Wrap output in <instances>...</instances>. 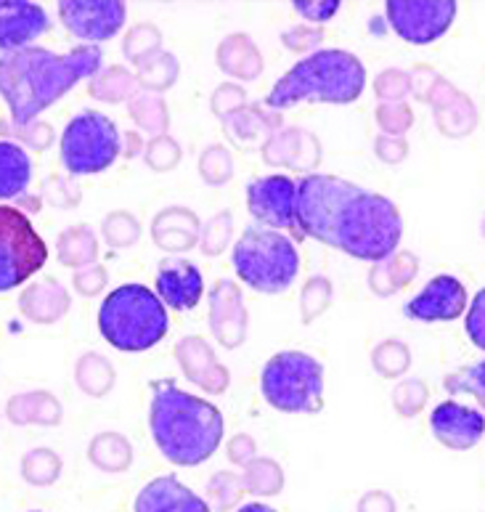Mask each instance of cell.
<instances>
[{"label": "cell", "instance_id": "cell-1", "mask_svg": "<svg viewBox=\"0 0 485 512\" xmlns=\"http://www.w3.org/2000/svg\"><path fill=\"white\" fill-rule=\"evenodd\" d=\"M295 184V239H316L366 263L395 255L403 218L393 199L321 173H308Z\"/></svg>", "mask_w": 485, "mask_h": 512}, {"label": "cell", "instance_id": "cell-2", "mask_svg": "<svg viewBox=\"0 0 485 512\" xmlns=\"http://www.w3.org/2000/svg\"><path fill=\"white\" fill-rule=\"evenodd\" d=\"M99 46H77L67 54L27 46L0 56V96L16 128L35 123L54 101L67 96L80 80L101 72Z\"/></svg>", "mask_w": 485, "mask_h": 512}, {"label": "cell", "instance_id": "cell-3", "mask_svg": "<svg viewBox=\"0 0 485 512\" xmlns=\"http://www.w3.org/2000/svg\"><path fill=\"white\" fill-rule=\"evenodd\" d=\"M149 428L167 462L194 467L218 451L226 433V420L218 406L205 398L191 396L173 380H157L152 383Z\"/></svg>", "mask_w": 485, "mask_h": 512}, {"label": "cell", "instance_id": "cell-4", "mask_svg": "<svg viewBox=\"0 0 485 512\" xmlns=\"http://www.w3.org/2000/svg\"><path fill=\"white\" fill-rule=\"evenodd\" d=\"M366 88V69L356 54L342 48L313 51L284 72L268 93L271 109H289L300 101L350 104Z\"/></svg>", "mask_w": 485, "mask_h": 512}, {"label": "cell", "instance_id": "cell-5", "mask_svg": "<svg viewBox=\"0 0 485 512\" xmlns=\"http://www.w3.org/2000/svg\"><path fill=\"white\" fill-rule=\"evenodd\" d=\"M167 329L170 316L165 303L144 284H122L101 300L99 332L117 351H149L165 340Z\"/></svg>", "mask_w": 485, "mask_h": 512}, {"label": "cell", "instance_id": "cell-6", "mask_svg": "<svg viewBox=\"0 0 485 512\" xmlns=\"http://www.w3.org/2000/svg\"><path fill=\"white\" fill-rule=\"evenodd\" d=\"M236 276L247 287L263 295H279L287 292L300 271V255L295 242L281 231L266 226H250L236 239L231 253Z\"/></svg>", "mask_w": 485, "mask_h": 512}, {"label": "cell", "instance_id": "cell-7", "mask_svg": "<svg viewBox=\"0 0 485 512\" xmlns=\"http://www.w3.org/2000/svg\"><path fill=\"white\" fill-rule=\"evenodd\" d=\"M260 390L276 412L319 414L324 406V367L311 353L281 351L260 372Z\"/></svg>", "mask_w": 485, "mask_h": 512}, {"label": "cell", "instance_id": "cell-8", "mask_svg": "<svg viewBox=\"0 0 485 512\" xmlns=\"http://www.w3.org/2000/svg\"><path fill=\"white\" fill-rule=\"evenodd\" d=\"M122 154V133L96 109L77 112L61 133V165L69 176H96Z\"/></svg>", "mask_w": 485, "mask_h": 512}, {"label": "cell", "instance_id": "cell-9", "mask_svg": "<svg viewBox=\"0 0 485 512\" xmlns=\"http://www.w3.org/2000/svg\"><path fill=\"white\" fill-rule=\"evenodd\" d=\"M48 247L16 207L0 205V292L24 284L46 266Z\"/></svg>", "mask_w": 485, "mask_h": 512}, {"label": "cell", "instance_id": "cell-10", "mask_svg": "<svg viewBox=\"0 0 485 512\" xmlns=\"http://www.w3.org/2000/svg\"><path fill=\"white\" fill-rule=\"evenodd\" d=\"M454 0H390L385 6L387 22L406 43L427 46L443 38L456 19Z\"/></svg>", "mask_w": 485, "mask_h": 512}, {"label": "cell", "instance_id": "cell-11", "mask_svg": "<svg viewBox=\"0 0 485 512\" xmlns=\"http://www.w3.org/2000/svg\"><path fill=\"white\" fill-rule=\"evenodd\" d=\"M59 16L75 38L101 43L125 27L128 8L117 0H64L59 3Z\"/></svg>", "mask_w": 485, "mask_h": 512}, {"label": "cell", "instance_id": "cell-12", "mask_svg": "<svg viewBox=\"0 0 485 512\" xmlns=\"http://www.w3.org/2000/svg\"><path fill=\"white\" fill-rule=\"evenodd\" d=\"M295 192L297 184L289 176H260L247 186V207L255 221L266 229H289L295 234Z\"/></svg>", "mask_w": 485, "mask_h": 512}, {"label": "cell", "instance_id": "cell-13", "mask_svg": "<svg viewBox=\"0 0 485 512\" xmlns=\"http://www.w3.org/2000/svg\"><path fill=\"white\" fill-rule=\"evenodd\" d=\"M467 290L464 284L451 274H440L422 287L419 295L403 306V314L414 321H425V324H435V321H454L467 311Z\"/></svg>", "mask_w": 485, "mask_h": 512}, {"label": "cell", "instance_id": "cell-14", "mask_svg": "<svg viewBox=\"0 0 485 512\" xmlns=\"http://www.w3.org/2000/svg\"><path fill=\"white\" fill-rule=\"evenodd\" d=\"M430 428L446 449L467 451L485 436V414L456 401H443L432 409Z\"/></svg>", "mask_w": 485, "mask_h": 512}, {"label": "cell", "instance_id": "cell-15", "mask_svg": "<svg viewBox=\"0 0 485 512\" xmlns=\"http://www.w3.org/2000/svg\"><path fill=\"white\" fill-rule=\"evenodd\" d=\"M205 292V276L191 260L165 258L157 268V298L165 308L173 311H191L199 306Z\"/></svg>", "mask_w": 485, "mask_h": 512}, {"label": "cell", "instance_id": "cell-16", "mask_svg": "<svg viewBox=\"0 0 485 512\" xmlns=\"http://www.w3.org/2000/svg\"><path fill=\"white\" fill-rule=\"evenodd\" d=\"M51 27L46 8L24 0H0V51L11 54L32 46Z\"/></svg>", "mask_w": 485, "mask_h": 512}, {"label": "cell", "instance_id": "cell-17", "mask_svg": "<svg viewBox=\"0 0 485 512\" xmlns=\"http://www.w3.org/2000/svg\"><path fill=\"white\" fill-rule=\"evenodd\" d=\"M136 512H210L205 499L183 486L175 475H160L138 491Z\"/></svg>", "mask_w": 485, "mask_h": 512}, {"label": "cell", "instance_id": "cell-18", "mask_svg": "<svg viewBox=\"0 0 485 512\" xmlns=\"http://www.w3.org/2000/svg\"><path fill=\"white\" fill-rule=\"evenodd\" d=\"M213 332L226 348L242 345L247 335V311L239 303V292L231 282H220L213 290Z\"/></svg>", "mask_w": 485, "mask_h": 512}, {"label": "cell", "instance_id": "cell-19", "mask_svg": "<svg viewBox=\"0 0 485 512\" xmlns=\"http://www.w3.org/2000/svg\"><path fill=\"white\" fill-rule=\"evenodd\" d=\"M19 306H22V314L27 319L38 321V324H54L67 311L69 295L54 279H46V282L27 287L22 298H19Z\"/></svg>", "mask_w": 485, "mask_h": 512}, {"label": "cell", "instance_id": "cell-20", "mask_svg": "<svg viewBox=\"0 0 485 512\" xmlns=\"http://www.w3.org/2000/svg\"><path fill=\"white\" fill-rule=\"evenodd\" d=\"M32 181V160L14 141H0V199H19Z\"/></svg>", "mask_w": 485, "mask_h": 512}, {"label": "cell", "instance_id": "cell-21", "mask_svg": "<svg viewBox=\"0 0 485 512\" xmlns=\"http://www.w3.org/2000/svg\"><path fill=\"white\" fill-rule=\"evenodd\" d=\"M197 237V218L189 210H165L154 221V242L165 250H186Z\"/></svg>", "mask_w": 485, "mask_h": 512}, {"label": "cell", "instance_id": "cell-22", "mask_svg": "<svg viewBox=\"0 0 485 512\" xmlns=\"http://www.w3.org/2000/svg\"><path fill=\"white\" fill-rule=\"evenodd\" d=\"M218 62L226 72H231L236 77H247V80L260 72L258 51L252 46V40L244 38V35H234L226 43H220Z\"/></svg>", "mask_w": 485, "mask_h": 512}, {"label": "cell", "instance_id": "cell-23", "mask_svg": "<svg viewBox=\"0 0 485 512\" xmlns=\"http://www.w3.org/2000/svg\"><path fill=\"white\" fill-rule=\"evenodd\" d=\"M96 258V237L88 226L67 229L59 239V260L64 266H88Z\"/></svg>", "mask_w": 485, "mask_h": 512}, {"label": "cell", "instance_id": "cell-24", "mask_svg": "<svg viewBox=\"0 0 485 512\" xmlns=\"http://www.w3.org/2000/svg\"><path fill=\"white\" fill-rule=\"evenodd\" d=\"M91 462L107 473H120L130 465V446L122 436H99L91 441Z\"/></svg>", "mask_w": 485, "mask_h": 512}, {"label": "cell", "instance_id": "cell-25", "mask_svg": "<svg viewBox=\"0 0 485 512\" xmlns=\"http://www.w3.org/2000/svg\"><path fill=\"white\" fill-rule=\"evenodd\" d=\"M112 380V367H109V361L104 356L88 353L77 364V383H80V388L85 393H91V396H104L112 388Z\"/></svg>", "mask_w": 485, "mask_h": 512}, {"label": "cell", "instance_id": "cell-26", "mask_svg": "<svg viewBox=\"0 0 485 512\" xmlns=\"http://www.w3.org/2000/svg\"><path fill=\"white\" fill-rule=\"evenodd\" d=\"M242 483L250 494H266V497H273V494H279L281 491L279 465L271 462V459H258V462L247 465V470H244L242 475Z\"/></svg>", "mask_w": 485, "mask_h": 512}, {"label": "cell", "instance_id": "cell-27", "mask_svg": "<svg viewBox=\"0 0 485 512\" xmlns=\"http://www.w3.org/2000/svg\"><path fill=\"white\" fill-rule=\"evenodd\" d=\"M61 459L56 457L54 451L48 449H35L30 451L22 462V473L30 483H38V486H46V483H54L59 478Z\"/></svg>", "mask_w": 485, "mask_h": 512}, {"label": "cell", "instance_id": "cell-28", "mask_svg": "<svg viewBox=\"0 0 485 512\" xmlns=\"http://www.w3.org/2000/svg\"><path fill=\"white\" fill-rule=\"evenodd\" d=\"M446 390L448 393H470L478 401L485 404V359L478 361V364H472V367H464L454 375L446 377Z\"/></svg>", "mask_w": 485, "mask_h": 512}, {"label": "cell", "instance_id": "cell-29", "mask_svg": "<svg viewBox=\"0 0 485 512\" xmlns=\"http://www.w3.org/2000/svg\"><path fill=\"white\" fill-rule=\"evenodd\" d=\"M374 364H377V369L382 375H401V372H406V367H409V351H406L398 340H387L385 345H379L377 351H374Z\"/></svg>", "mask_w": 485, "mask_h": 512}, {"label": "cell", "instance_id": "cell-30", "mask_svg": "<svg viewBox=\"0 0 485 512\" xmlns=\"http://www.w3.org/2000/svg\"><path fill=\"white\" fill-rule=\"evenodd\" d=\"M104 234H107L109 245L125 247L138 237V223L133 221L130 213H112L104 223Z\"/></svg>", "mask_w": 485, "mask_h": 512}, {"label": "cell", "instance_id": "cell-31", "mask_svg": "<svg viewBox=\"0 0 485 512\" xmlns=\"http://www.w3.org/2000/svg\"><path fill=\"white\" fill-rule=\"evenodd\" d=\"M329 298H332V287L324 282V276H316V279H311V282L305 284V290H303L305 321H311L313 316L321 314L326 303H329Z\"/></svg>", "mask_w": 485, "mask_h": 512}, {"label": "cell", "instance_id": "cell-32", "mask_svg": "<svg viewBox=\"0 0 485 512\" xmlns=\"http://www.w3.org/2000/svg\"><path fill=\"white\" fill-rule=\"evenodd\" d=\"M199 168H202V173H205L210 184H220V181L231 178V157H228L226 149L213 146V149H207L205 160L199 162Z\"/></svg>", "mask_w": 485, "mask_h": 512}, {"label": "cell", "instance_id": "cell-33", "mask_svg": "<svg viewBox=\"0 0 485 512\" xmlns=\"http://www.w3.org/2000/svg\"><path fill=\"white\" fill-rule=\"evenodd\" d=\"M464 327H467V335L475 345H478L480 351H485V290H480L475 298H472L470 308H467V321H464Z\"/></svg>", "mask_w": 485, "mask_h": 512}, {"label": "cell", "instance_id": "cell-34", "mask_svg": "<svg viewBox=\"0 0 485 512\" xmlns=\"http://www.w3.org/2000/svg\"><path fill=\"white\" fill-rule=\"evenodd\" d=\"M295 11L308 22L324 24L340 11V3L337 0H295Z\"/></svg>", "mask_w": 485, "mask_h": 512}, {"label": "cell", "instance_id": "cell-35", "mask_svg": "<svg viewBox=\"0 0 485 512\" xmlns=\"http://www.w3.org/2000/svg\"><path fill=\"white\" fill-rule=\"evenodd\" d=\"M379 123L387 133H403L411 125V112L406 104H382L379 107Z\"/></svg>", "mask_w": 485, "mask_h": 512}, {"label": "cell", "instance_id": "cell-36", "mask_svg": "<svg viewBox=\"0 0 485 512\" xmlns=\"http://www.w3.org/2000/svg\"><path fill=\"white\" fill-rule=\"evenodd\" d=\"M321 30L316 27V30H311V24L308 27H297V30L292 32H284V43H287L292 51H305V48H313L316 43H321Z\"/></svg>", "mask_w": 485, "mask_h": 512}, {"label": "cell", "instance_id": "cell-37", "mask_svg": "<svg viewBox=\"0 0 485 512\" xmlns=\"http://www.w3.org/2000/svg\"><path fill=\"white\" fill-rule=\"evenodd\" d=\"M104 282H107V274H104L101 268H88V271H83V274H77L75 287L80 292L93 295V292H99L101 287H104Z\"/></svg>", "mask_w": 485, "mask_h": 512}, {"label": "cell", "instance_id": "cell-38", "mask_svg": "<svg viewBox=\"0 0 485 512\" xmlns=\"http://www.w3.org/2000/svg\"><path fill=\"white\" fill-rule=\"evenodd\" d=\"M236 512H276V510H273V507H268V505H260V502H252V505L239 507Z\"/></svg>", "mask_w": 485, "mask_h": 512}]
</instances>
